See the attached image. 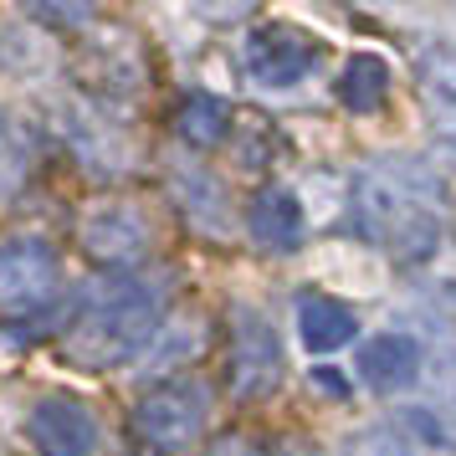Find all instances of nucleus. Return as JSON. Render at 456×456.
I'll return each instance as SVG.
<instances>
[{
	"label": "nucleus",
	"instance_id": "nucleus-1",
	"mask_svg": "<svg viewBox=\"0 0 456 456\" xmlns=\"http://www.w3.org/2000/svg\"><path fill=\"white\" fill-rule=\"evenodd\" d=\"M159 329V303L139 282H98L83 297V308L67 333V359L103 374L128 364Z\"/></svg>",
	"mask_w": 456,
	"mask_h": 456
},
{
	"label": "nucleus",
	"instance_id": "nucleus-2",
	"mask_svg": "<svg viewBox=\"0 0 456 456\" xmlns=\"http://www.w3.org/2000/svg\"><path fill=\"white\" fill-rule=\"evenodd\" d=\"M354 221L374 247H385L400 262H426L441 247V221L431 210V195L415 175L370 169L354 185Z\"/></svg>",
	"mask_w": 456,
	"mask_h": 456
},
{
	"label": "nucleus",
	"instance_id": "nucleus-3",
	"mask_svg": "<svg viewBox=\"0 0 456 456\" xmlns=\"http://www.w3.org/2000/svg\"><path fill=\"white\" fill-rule=\"evenodd\" d=\"M210 426V390L200 379H169L134 405V441L149 456L190 452Z\"/></svg>",
	"mask_w": 456,
	"mask_h": 456
},
{
	"label": "nucleus",
	"instance_id": "nucleus-4",
	"mask_svg": "<svg viewBox=\"0 0 456 456\" xmlns=\"http://www.w3.org/2000/svg\"><path fill=\"white\" fill-rule=\"evenodd\" d=\"M282 385V344H277V329L262 308L251 303H236L231 308V395L236 400H267Z\"/></svg>",
	"mask_w": 456,
	"mask_h": 456
},
{
	"label": "nucleus",
	"instance_id": "nucleus-5",
	"mask_svg": "<svg viewBox=\"0 0 456 456\" xmlns=\"http://www.w3.org/2000/svg\"><path fill=\"white\" fill-rule=\"evenodd\" d=\"M57 282H62V262L42 236H16L0 247V308L5 313L42 308L57 292Z\"/></svg>",
	"mask_w": 456,
	"mask_h": 456
},
{
	"label": "nucleus",
	"instance_id": "nucleus-6",
	"mask_svg": "<svg viewBox=\"0 0 456 456\" xmlns=\"http://www.w3.org/2000/svg\"><path fill=\"white\" fill-rule=\"evenodd\" d=\"M318 62V46L292 26H256L241 46V67L262 87H297Z\"/></svg>",
	"mask_w": 456,
	"mask_h": 456
},
{
	"label": "nucleus",
	"instance_id": "nucleus-7",
	"mask_svg": "<svg viewBox=\"0 0 456 456\" xmlns=\"http://www.w3.org/2000/svg\"><path fill=\"white\" fill-rule=\"evenodd\" d=\"M26 436L42 456H93L98 446V426L87 405L72 395H42L26 415Z\"/></svg>",
	"mask_w": 456,
	"mask_h": 456
},
{
	"label": "nucleus",
	"instance_id": "nucleus-8",
	"mask_svg": "<svg viewBox=\"0 0 456 456\" xmlns=\"http://www.w3.org/2000/svg\"><path fill=\"white\" fill-rule=\"evenodd\" d=\"M83 251L108 267H128L149 251V221L134 206H103L83 221Z\"/></svg>",
	"mask_w": 456,
	"mask_h": 456
},
{
	"label": "nucleus",
	"instance_id": "nucleus-9",
	"mask_svg": "<svg viewBox=\"0 0 456 456\" xmlns=\"http://www.w3.org/2000/svg\"><path fill=\"white\" fill-rule=\"evenodd\" d=\"M247 231L256 247L267 251H297L303 247V231H308V221H303V206H297V195L282 185L262 190L256 200H251L247 210Z\"/></svg>",
	"mask_w": 456,
	"mask_h": 456
},
{
	"label": "nucleus",
	"instance_id": "nucleus-10",
	"mask_svg": "<svg viewBox=\"0 0 456 456\" xmlns=\"http://www.w3.org/2000/svg\"><path fill=\"white\" fill-rule=\"evenodd\" d=\"M359 374H364L370 390H385V395L415 385V374H420V349H415V338H405V333H374V338H364V349H359Z\"/></svg>",
	"mask_w": 456,
	"mask_h": 456
},
{
	"label": "nucleus",
	"instance_id": "nucleus-11",
	"mask_svg": "<svg viewBox=\"0 0 456 456\" xmlns=\"http://www.w3.org/2000/svg\"><path fill=\"white\" fill-rule=\"evenodd\" d=\"M359 329V318H354L349 303H338L329 292H303L297 297V333H303V344L313 354H333L344 349Z\"/></svg>",
	"mask_w": 456,
	"mask_h": 456
},
{
	"label": "nucleus",
	"instance_id": "nucleus-12",
	"mask_svg": "<svg viewBox=\"0 0 456 456\" xmlns=\"http://www.w3.org/2000/svg\"><path fill=\"white\" fill-rule=\"evenodd\" d=\"M415 87L431 124L456 134V46H426L415 62Z\"/></svg>",
	"mask_w": 456,
	"mask_h": 456
},
{
	"label": "nucleus",
	"instance_id": "nucleus-13",
	"mask_svg": "<svg viewBox=\"0 0 456 456\" xmlns=\"http://www.w3.org/2000/svg\"><path fill=\"white\" fill-rule=\"evenodd\" d=\"M175 195H180V206L190 210V221L210 236H226L231 231V206H226V190L221 180L210 175V169L190 165V169H175Z\"/></svg>",
	"mask_w": 456,
	"mask_h": 456
},
{
	"label": "nucleus",
	"instance_id": "nucleus-14",
	"mask_svg": "<svg viewBox=\"0 0 456 456\" xmlns=\"http://www.w3.org/2000/svg\"><path fill=\"white\" fill-rule=\"evenodd\" d=\"M231 124H236V113H231V103L216 98V93H185V103L175 108V128H180V139H185L190 149L226 144Z\"/></svg>",
	"mask_w": 456,
	"mask_h": 456
},
{
	"label": "nucleus",
	"instance_id": "nucleus-15",
	"mask_svg": "<svg viewBox=\"0 0 456 456\" xmlns=\"http://www.w3.org/2000/svg\"><path fill=\"white\" fill-rule=\"evenodd\" d=\"M385 93H390V67H385V57L359 52V57L344 62V72H338V103L349 108V113H374V108L385 103Z\"/></svg>",
	"mask_w": 456,
	"mask_h": 456
},
{
	"label": "nucleus",
	"instance_id": "nucleus-16",
	"mask_svg": "<svg viewBox=\"0 0 456 456\" xmlns=\"http://www.w3.org/2000/svg\"><path fill=\"white\" fill-rule=\"evenodd\" d=\"M349 456H415V452H411V441H400L395 431H385V426H379V431L359 436Z\"/></svg>",
	"mask_w": 456,
	"mask_h": 456
},
{
	"label": "nucleus",
	"instance_id": "nucleus-17",
	"mask_svg": "<svg viewBox=\"0 0 456 456\" xmlns=\"http://www.w3.org/2000/svg\"><path fill=\"white\" fill-rule=\"evenodd\" d=\"M200 456H267V452H262V441H256V436L231 431V436H221L216 446H206Z\"/></svg>",
	"mask_w": 456,
	"mask_h": 456
},
{
	"label": "nucleus",
	"instance_id": "nucleus-18",
	"mask_svg": "<svg viewBox=\"0 0 456 456\" xmlns=\"http://www.w3.org/2000/svg\"><path fill=\"white\" fill-rule=\"evenodd\" d=\"M31 16H37V21H67V26L87 21V11H52V5H31Z\"/></svg>",
	"mask_w": 456,
	"mask_h": 456
},
{
	"label": "nucleus",
	"instance_id": "nucleus-19",
	"mask_svg": "<svg viewBox=\"0 0 456 456\" xmlns=\"http://www.w3.org/2000/svg\"><path fill=\"white\" fill-rule=\"evenodd\" d=\"M313 385H318V390H329L333 400H344V395H349V385H344L333 370H313Z\"/></svg>",
	"mask_w": 456,
	"mask_h": 456
},
{
	"label": "nucleus",
	"instance_id": "nucleus-20",
	"mask_svg": "<svg viewBox=\"0 0 456 456\" xmlns=\"http://www.w3.org/2000/svg\"><path fill=\"white\" fill-rule=\"evenodd\" d=\"M282 456H318L313 446H292V452H282Z\"/></svg>",
	"mask_w": 456,
	"mask_h": 456
},
{
	"label": "nucleus",
	"instance_id": "nucleus-21",
	"mask_svg": "<svg viewBox=\"0 0 456 456\" xmlns=\"http://www.w3.org/2000/svg\"><path fill=\"white\" fill-rule=\"evenodd\" d=\"M0 139H5V118H0Z\"/></svg>",
	"mask_w": 456,
	"mask_h": 456
}]
</instances>
